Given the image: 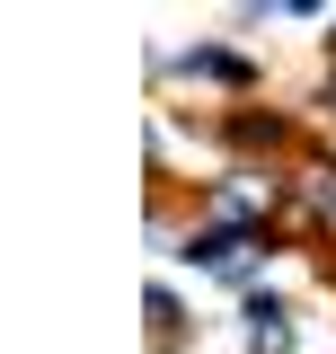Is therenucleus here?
<instances>
[{"label": "nucleus", "mask_w": 336, "mask_h": 354, "mask_svg": "<svg viewBox=\"0 0 336 354\" xmlns=\"http://www.w3.org/2000/svg\"><path fill=\"white\" fill-rule=\"evenodd\" d=\"M248 354H292V328H283V301H248Z\"/></svg>", "instance_id": "obj_1"}, {"label": "nucleus", "mask_w": 336, "mask_h": 354, "mask_svg": "<svg viewBox=\"0 0 336 354\" xmlns=\"http://www.w3.org/2000/svg\"><path fill=\"white\" fill-rule=\"evenodd\" d=\"M186 71H195V80H230V88H248V62H239V53H212V44H195V53H186Z\"/></svg>", "instance_id": "obj_2"}, {"label": "nucleus", "mask_w": 336, "mask_h": 354, "mask_svg": "<svg viewBox=\"0 0 336 354\" xmlns=\"http://www.w3.org/2000/svg\"><path fill=\"white\" fill-rule=\"evenodd\" d=\"M310 204H319V221L336 230V177H319V186H310Z\"/></svg>", "instance_id": "obj_3"}]
</instances>
